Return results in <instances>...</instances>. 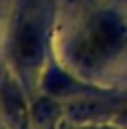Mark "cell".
Here are the masks:
<instances>
[{
	"mask_svg": "<svg viewBox=\"0 0 127 129\" xmlns=\"http://www.w3.org/2000/svg\"><path fill=\"white\" fill-rule=\"evenodd\" d=\"M123 38L125 32L121 22L109 14H99L87 24L85 32L77 40L75 54L85 64H97L117 52Z\"/></svg>",
	"mask_w": 127,
	"mask_h": 129,
	"instance_id": "obj_1",
	"label": "cell"
},
{
	"mask_svg": "<svg viewBox=\"0 0 127 129\" xmlns=\"http://www.w3.org/2000/svg\"><path fill=\"white\" fill-rule=\"evenodd\" d=\"M14 56L22 67L34 64L40 56V30L36 22L24 20L14 36Z\"/></svg>",
	"mask_w": 127,
	"mask_h": 129,
	"instance_id": "obj_2",
	"label": "cell"
},
{
	"mask_svg": "<svg viewBox=\"0 0 127 129\" xmlns=\"http://www.w3.org/2000/svg\"><path fill=\"white\" fill-rule=\"evenodd\" d=\"M4 101H6V109L12 117L20 119V115H24V103H22V97L18 95L16 87L8 85V89L4 91Z\"/></svg>",
	"mask_w": 127,
	"mask_h": 129,
	"instance_id": "obj_3",
	"label": "cell"
}]
</instances>
